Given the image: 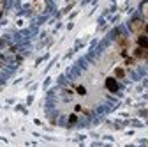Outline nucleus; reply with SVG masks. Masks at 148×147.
Segmentation results:
<instances>
[{
  "mask_svg": "<svg viewBox=\"0 0 148 147\" xmlns=\"http://www.w3.org/2000/svg\"><path fill=\"white\" fill-rule=\"evenodd\" d=\"M0 9H2V0H0Z\"/></svg>",
  "mask_w": 148,
  "mask_h": 147,
  "instance_id": "obj_7",
  "label": "nucleus"
},
{
  "mask_svg": "<svg viewBox=\"0 0 148 147\" xmlns=\"http://www.w3.org/2000/svg\"><path fill=\"white\" fill-rule=\"evenodd\" d=\"M116 76H118V78L123 76V69H116Z\"/></svg>",
  "mask_w": 148,
  "mask_h": 147,
  "instance_id": "obj_4",
  "label": "nucleus"
},
{
  "mask_svg": "<svg viewBox=\"0 0 148 147\" xmlns=\"http://www.w3.org/2000/svg\"><path fill=\"white\" fill-rule=\"evenodd\" d=\"M145 28H146V34H148V25H146V27H145Z\"/></svg>",
  "mask_w": 148,
  "mask_h": 147,
  "instance_id": "obj_8",
  "label": "nucleus"
},
{
  "mask_svg": "<svg viewBox=\"0 0 148 147\" xmlns=\"http://www.w3.org/2000/svg\"><path fill=\"white\" fill-rule=\"evenodd\" d=\"M139 44H141L143 48H148V39H146V37H139Z\"/></svg>",
  "mask_w": 148,
  "mask_h": 147,
  "instance_id": "obj_3",
  "label": "nucleus"
},
{
  "mask_svg": "<svg viewBox=\"0 0 148 147\" xmlns=\"http://www.w3.org/2000/svg\"><path fill=\"white\" fill-rule=\"evenodd\" d=\"M143 12L148 16V4H145V6H143Z\"/></svg>",
  "mask_w": 148,
  "mask_h": 147,
  "instance_id": "obj_5",
  "label": "nucleus"
},
{
  "mask_svg": "<svg viewBox=\"0 0 148 147\" xmlns=\"http://www.w3.org/2000/svg\"><path fill=\"white\" fill-rule=\"evenodd\" d=\"M143 28H145V23H143V20H134V21L131 23V30H132V32H136V34L143 32Z\"/></svg>",
  "mask_w": 148,
  "mask_h": 147,
  "instance_id": "obj_1",
  "label": "nucleus"
},
{
  "mask_svg": "<svg viewBox=\"0 0 148 147\" xmlns=\"http://www.w3.org/2000/svg\"><path fill=\"white\" fill-rule=\"evenodd\" d=\"M106 87H108L109 90H113V92L118 89V85H116V82H115L113 78H108V80H106Z\"/></svg>",
  "mask_w": 148,
  "mask_h": 147,
  "instance_id": "obj_2",
  "label": "nucleus"
},
{
  "mask_svg": "<svg viewBox=\"0 0 148 147\" xmlns=\"http://www.w3.org/2000/svg\"><path fill=\"white\" fill-rule=\"evenodd\" d=\"M78 92H79V94H85V92H86V90H85L83 87H78Z\"/></svg>",
  "mask_w": 148,
  "mask_h": 147,
  "instance_id": "obj_6",
  "label": "nucleus"
}]
</instances>
